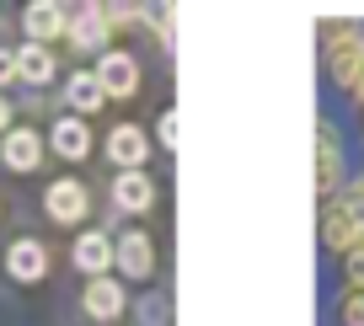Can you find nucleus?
<instances>
[{
    "label": "nucleus",
    "instance_id": "nucleus-24",
    "mask_svg": "<svg viewBox=\"0 0 364 326\" xmlns=\"http://www.w3.org/2000/svg\"><path fill=\"white\" fill-rule=\"evenodd\" d=\"M0 134H11V97L0 91Z\"/></svg>",
    "mask_w": 364,
    "mask_h": 326
},
{
    "label": "nucleus",
    "instance_id": "nucleus-8",
    "mask_svg": "<svg viewBox=\"0 0 364 326\" xmlns=\"http://www.w3.org/2000/svg\"><path fill=\"white\" fill-rule=\"evenodd\" d=\"M80 310H86L97 326L118 321V315L129 310V294H124V283H118L113 273H107V278H86V289H80Z\"/></svg>",
    "mask_w": 364,
    "mask_h": 326
},
{
    "label": "nucleus",
    "instance_id": "nucleus-5",
    "mask_svg": "<svg viewBox=\"0 0 364 326\" xmlns=\"http://www.w3.org/2000/svg\"><path fill=\"white\" fill-rule=\"evenodd\" d=\"M97 86H102V97H139V59L124 54V48H107V54H97Z\"/></svg>",
    "mask_w": 364,
    "mask_h": 326
},
{
    "label": "nucleus",
    "instance_id": "nucleus-9",
    "mask_svg": "<svg viewBox=\"0 0 364 326\" xmlns=\"http://www.w3.org/2000/svg\"><path fill=\"white\" fill-rule=\"evenodd\" d=\"M6 278L11 283H43L48 278V246L38 236H22L6 246Z\"/></svg>",
    "mask_w": 364,
    "mask_h": 326
},
{
    "label": "nucleus",
    "instance_id": "nucleus-11",
    "mask_svg": "<svg viewBox=\"0 0 364 326\" xmlns=\"http://www.w3.org/2000/svg\"><path fill=\"white\" fill-rule=\"evenodd\" d=\"M70 257H75V268L86 273V278H107V273H113V236H107V230H80Z\"/></svg>",
    "mask_w": 364,
    "mask_h": 326
},
{
    "label": "nucleus",
    "instance_id": "nucleus-14",
    "mask_svg": "<svg viewBox=\"0 0 364 326\" xmlns=\"http://www.w3.org/2000/svg\"><path fill=\"white\" fill-rule=\"evenodd\" d=\"M156 177H150V171H118L113 177V203L124 214H150L156 209Z\"/></svg>",
    "mask_w": 364,
    "mask_h": 326
},
{
    "label": "nucleus",
    "instance_id": "nucleus-17",
    "mask_svg": "<svg viewBox=\"0 0 364 326\" xmlns=\"http://www.w3.org/2000/svg\"><path fill=\"white\" fill-rule=\"evenodd\" d=\"M332 310H338V326H364V283H338L332 294Z\"/></svg>",
    "mask_w": 364,
    "mask_h": 326
},
{
    "label": "nucleus",
    "instance_id": "nucleus-2",
    "mask_svg": "<svg viewBox=\"0 0 364 326\" xmlns=\"http://www.w3.org/2000/svg\"><path fill=\"white\" fill-rule=\"evenodd\" d=\"M65 43L75 48V54H97L107 43H113V22H107L102 6H70V27H65Z\"/></svg>",
    "mask_w": 364,
    "mask_h": 326
},
{
    "label": "nucleus",
    "instance_id": "nucleus-6",
    "mask_svg": "<svg viewBox=\"0 0 364 326\" xmlns=\"http://www.w3.org/2000/svg\"><path fill=\"white\" fill-rule=\"evenodd\" d=\"M43 150H48V139L38 134V129H27V124H11V134H0V161H6V171H38L43 166Z\"/></svg>",
    "mask_w": 364,
    "mask_h": 326
},
{
    "label": "nucleus",
    "instance_id": "nucleus-12",
    "mask_svg": "<svg viewBox=\"0 0 364 326\" xmlns=\"http://www.w3.org/2000/svg\"><path fill=\"white\" fill-rule=\"evenodd\" d=\"M107 161H113L118 171H145L150 161V139L139 124H118L113 134H107Z\"/></svg>",
    "mask_w": 364,
    "mask_h": 326
},
{
    "label": "nucleus",
    "instance_id": "nucleus-20",
    "mask_svg": "<svg viewBox=\"0 0 364 326\" xmlns=\"http://www.w3.org/2000/svg\"><path fill=\"white\" fill-rule=\"evenodd\" d=\"M150 22H156V33H161V48L171 54V43H177V11H171V6H156Z\"/></svg>",
    "mask_w": 364,
    "mask_h": 326
},
{
    "label": "nucleus",
    "instance_id": "nucleus-7",
    "mask_svg": "<svg viewBox=\"0 0 364 326\" xmlns=\"http://www.w3.org/2000/svg\"><path fill=\"white\" fill-rule=\"evenodd\" d=\"M316 225H321V246H327L332 257H348V251L359 246V236H364V225H359V219H353L348 209H343L338 198H332V203H321Z\"/></svg>",
    "mask_w": 364,
    "mask_h": 326
},
{
    "label": "nucleus",
    "instance_id": "nucleus-23",
    "mask_svg": "<svg viewBox=\"0 0 364 326\" xmlns=\"http://www.w3.org/2000/svg\"><path fill=\"white\" fill-rule=\"evenodd\" d=\"M16 80V48H0V91Z\"/></svg>",
    "mask_w": 364,
    "mask_h": 326
},
{
    "label": "nucleus",
    "instance_id": "nucleus-21",
    "mask_svg": "<svg viewBox=\"0 0 364 326\" xmlns=\"http://www.w3.org/2000/svg\"><path fill=\"white\" fill-rule=\"evenodd\" d=\"M343 278H348V283H364V236H359V246L343 257Z\"/></svg>",
    "mask_w": 364,
    "mask_h": 326
},
{
    "label": "nucleus",
    "instance_id": "nucleus-22",
    "mask_svg": "<svg viewBox=\"0 0 364 326\" xmlns=\"http://www.w3.org/2000/svg\"><path fill=\"white\" fill-rule=\"evenodd\" d=\"M156 139H161V145H166V150H177V113H171V107H166V113H161V124H156Z\"/></svg>",
    "mask_w": 364,
    "mask_h": 326
},
{
    "label": "nucleus",
    "instance_id": "nucleus-10",
    "mask_svg": "<svg viewBox=\"0 0 364 326\" xmlns=\"http://www.w3.org/2000/svg\"><path fill=\"white\" fill-rule=\"evenodd\" d=\"M65 27H70V6H54V0H33V6L22 11V33H27V43L54 48L59 38H65Z\"/></svg>",
    "mask_w": 364,
    "mask_h": 326
},
{
    "label": "nucleus",
    "instance_id": "nucleus-4",
    "mask_svg": "<svg viewBox=\"0 0 364 326\" xmlns=\"http://www.w3.org/2000/svg\"><path fill=\"white\" fill-rule=\"evenodd\" d=\"M113 268L124 273V278L145 283L150 273H156V241L145 236V230H124V236H113Z\"/></svg>",
    "mask_w": 364,
    "mask_h": 326
},
{
    "label": "nucleus",
    "instance_id": "nucleus-15",
    "mask_svg": "<svg viewBox=\"0 0 364 326\" xmlns=\"http://www.w3.org/2000/svg\"><path fill=\"white\" fill-rule=\"evenodd\" d=\"M59 97H65V107H70L75 118H91V113H102V107H107V97H102V86H97V75H91V70L65 75V91H59Z\"/></svg>",
    "mask_w": 364,
    "mask_h": 326
},
{
    "label": "nucleus",
    "instance_id": "nucleus-3",
    "mask_svg": "<svg viewBox=\"0 0 364 326\" xmlns=\"http://www.w3.org/2000/svg\"><path fill=\"white\" fill-rule=\"evenodd\" d=\"M43 214L54 219V225H80L91 214V192H86V182H75V177H54L43 188Z\"/></svg>",
    "mask_w": 364,
    "mask_h": 326
},
{
    "label": "nucleus",
    "instance_id": "nucleus-18",
    "mask_svg": "<svg viewBox=\"0 0 364 326\" xmlns=\"http://www.w3.org/2000/svg\"><path fill=\"white\" fill-rule=\"evenodd\" d=\"M134 321H139V326H171V294H166V289H150V294H139V305H134Z\"/></svg>",
    "mask_w": 364,
    "mask_h": 326
},
{
    "label": "nucleus",
    "instance_id": "nucleus-16",
    "mask_svg": "<svg viewBox=\"0 0 364 326\" xmlns=\"http://www.w3.org/2000/svg\"><path fill=\"white\" fill-rule=\"evenodd\" d=\"M54 48H43V43H27L22 38V48H16V80L22 86H48L54 80Z\"/></svg>",
    "mask_w": 364,
    "mask_h": 326
},
{
    "label": "nucleus",
    "instance_id": "nucleus-13",
    "mask_svg": "<svg viewBox=\"0 0 364 326\" xmlns=\"http://www.w3.org/2000/svg\"><path fill=\"white\" fill-rule=\"evenodd\" d=\"M48 145H54V156L59 161H86L91 156V129H86V118H75V113H65V118H54V129H48Z\"/></svg>",
    "mask_w": 364,
    "mask_h": 326
},
{
    "label": "nucleus",
    "instance_id": "nucleus-1",
    "mask_svg": "<svg viewBox=\"0 0 364 326\" xmlns=\"http://www.w3.org/2000/svg\"><path fill=\"white\" fill-rule=\"evenodd\" d=\"M348 177H353V166H348V150H343V129L332 113H321L316 118V198L332 203Z\"/></svg>",
    "mask_w": 364,
    "mask_h": 326
},
{
    "label": "nucleus",
    "instance_id": "nucleus-19",
    "mask_svg": "<svg viewBox=\"0 0 364 326\" xmlns=\"http://www.w3.org/2000/svg\"><path fill=\"white\" fill-rule=\"evenodd\" d=\"M338 203H343V209H348V214H353V219H359V225H364V171H353V177H348V182H343V192H338Z\"/></svg>",
    "mask_w": 364,
    "mask_h": 326
}]
</instances>
